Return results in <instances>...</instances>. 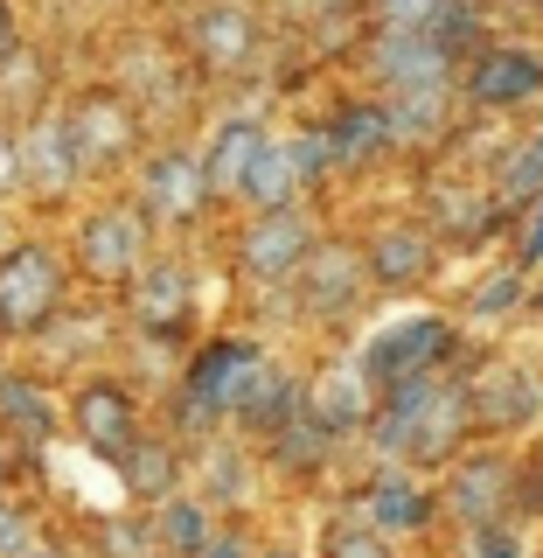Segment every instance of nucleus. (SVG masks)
Segmentation results:
<instances>
[{
  "mask_svg": "<svg viewBox=\"0 0 543 558\" xmlns=\"http://www.w3.org/2000/svg\"><path fill=\"white\" fill-rule=\"evenodd\" d=\"M279 147H286L293 182H300V189H321L328 174H335V161H328V133H321V126H300L293 140H279Z\"/></svg>",
  "mask_w": 543,
  "mask_h": 558,
  "instance_id": "72a5a7b5",
  "label": "nucleus"
},
{
  "mask_svg": "<svg viewBox=\"0 0 543 558\" xmlns=\"http://www.w3.org/2000/svg\"><path fill=\"white\" fill-rule=\"evenodd\" d=\"M321 133H328V161H335V174H362V168H377L383 154H391L383 98H342L335 112L321 119Z\"/></svg>",
  "mask_w": 543,
  "mask_h": 558,
  "instance_id": "4be33fe9",
  "label": "nucleus"
},
{
  "mask_svg": "<svg viewBox=\"0 0 543 558\" xmlns=\"http://www.w3.org/2000/svg\"><path fill=\"white\" fill-rule=\"evenodd\" d=\"M467 112H516V105L543 98V49L530 43H481L453 77Z\"/></svg>",
  "mask_w": 543,
  "mask_h": 558,
  "instance_id": "0eeeda50",
  "label": "nucleus"
},
{
  "mask_svg": "<svg viewBox=\"0 0 543 558\" xmlns=\"http://www.w3.org/2000/svg\"><path fill=\"white\" fill-rule=\"evenodd\" d=\"M70 301V266L57 258V244L22 238L0 252V336L28 342L42 328H57V314Z\"/></svg>",
  "mask_w": 543,
  "mask_h": 558,
  "instance_id": "7ed1b4c3",
  "label": "nucleus"
},
{
  "mask_svg": "<svg viewBox=\"0 0 543 558\" xmlns=\"http://www.w3.org/2000/svg\"><path fill=\"white\" fill-rule=\"evenodd\" d=\"M91 558H161V537H153L147 510H112L91 523Z\"/></svg>",
  "mask_w": 543,
  "mask_h": 558,
  "instance_id": "2f4dec72",
  "label": "nucleus"
},
{
  "mask_svg": "<svg viewBox=\"0 0 543 558\" xmlns=\"http://www.w3.org/2000/svg\"><path fill=\"white\" fill-rule=\"evenodd\" d=\"M112 468H119V482H126L133 502H168L174 488H182V447L161 440V433H139Z\"/></svg>",
  "mask_w": 543,
  "mask_h": 558,
  "instance_id": "393cba45",
  "label": "nucleus"
},
{
  "mask_svg": "<svg viewBox=\"0 0 543 558\" xmlns=\"http://www.w3.org/2000/svg\"><path fill=\"white\" fill-rule=\"evenodd\" d=\"M237 203H251V209H286V203H300V182H293V161H286V147H279V140H266V147H258V161L244 168Z\"/></svg>",
  "mask_w": 543,
  "mask_h": 558,
  "instance_id": "7c9ffc66",
  "label": "nucleus"
},
{
  "mask_svg": "<svg viewBox=\"0 0 543 558\" xmlns=\"http://www.w3.org/2000/svg\"><path fill=\"white\" fill-rule=\"evenodd\" d=\"M258 558H293V551H286V545H272V551H258Z\"/></svg>",
  "mask_w": 543,
  "mask_h": 558,
  "instance_id": "de8ad7c7",
  "label": "nucleus"
},
{
  "mask_svg": "<svg viewBox=\"0 0 543 558\" xmlns=\"http://www.w3.org/2000/svg\"><path fill=\"white\" fill-rule=\"evenodd\" d=\"M272 14H286V22H313V0H272Z\"/></svg>",
  "mask_w": 543,
  "mask_h": 558,
  "instance_id": "c03bdc74",
  "label": "nucleus"
},
{
  "mask_svg": "<svg viewBox=\"0 0 543 558\" xmlns=\"http://www.w3.org/2000/svg\"><path fill=\"white\" fill-rule=\"evenodd\" d=\"M266 57V22H258L251 0H202L188 14V63L209 77H244Z\"/></svg>",
  "mask_w": 543,
  "mask_h": 558,
  "instance_id": "1a4fd4ad",
  "label": "nucleus"
},
{
  "mask_svg": "<svg viewBox=\"0 0 543 558\" xmlns=\"http://www.w3.org/2000/svg\"><path fill=\"white\" fill-rule=\"evenodd\" d=\"M362 266H370V287L411 293V287L432 279V266H440V238H432L418 217H391V223L370 231V244H362Z\"/></svg>",
  "mask_w": 543,
  "mask_h": 558,
  "instance_id": "6ab92c4d",
  "label": "nucleus"
},
{
  "mask_svg": "<svg viewBox=\"0 0 543 558\" xmlns=\"http://www.w3.org/2000/svg\"><path fill=\"white\" fill-rule=\"evenodd\" d=\"M237 488H244V453L209 440V496H237ZM209 496H202V502H209Z\"/></svg>",
  "mask_w": 543,
  "mask_h": 558,
  "instance_id": "58836bf2",
  "label": "nucleus"
},
{
  "mask_svg": "<svg viewBox=\"0 0 543 558\" xmlns=\"http://www.w3.org/2000/svg\"><path fill=\"white\" fill-rule=\"evenodd\" d=\"M63 126H70V154H77V174L91 182V174H119L139 161V105L126 92H112V84H91V92H77L63 105Z\"/></svg>",
  "mask_w": 543,
  "mask_h": 558,
  "instance_id": "20e7f679",
  "label": "nucleus"
},
{
  "mask_svg": "<svg viewBox=\"0 0 543 558\" xmlns=\"http://www.w3.org/2000/svg\"><path fill=\"white\" fill-rule=\"evenodd\" d=\"M313 209L286 203V209H251V223L237 231V279L244 287H293L300 258L313 252Z\"/></svg>",
  "mask_w": 543,
  "mask_h": 558,
  "instance_id": "423d86ee",
  "label": "nucleus"
},
{
  "mask_svg": "<svg viewBox=\"0 0 543 558\" xmlns=\"http://www.w3.org/2000/svg\"><path fill=\"white\" fill-rule=\"evenodd\" d=\"M217 203L202 182V161L188 147H161L139 161V189H133V209L147 223H161V231H188V223H202V209Z\"/></svg>",
  "mask_w": 543,
  "mask_h": 558,
  "instance_id": "9d476101",
  "label": "nucleus"
},
{
  "mask_svg": "<svg viewBox=\"0 0 543 558\" xmlns=\"http://www.w3.org/2000/svg\"><path fill=\"white\" fill-rule=\"evenodd\" d=\"M377 412V384L356 371V356H335L321 377H307V418H321L335 440H348V433H362Z\"/></svg>",
  "mask_w": 543,
  "mask_h": 558,
  "instance_id": "412c9836",
  "label": "nucleus"
},
{
  "mask_svg": "<svg viewBox=\"0 0 543 558\" xmlns=\"http://www.w3.org/2000/svg\"><path fill=\"white\" fill-rule=\"evenodd\" d=\"M481 363V356H474ZM370 447L383 461H418V468H446L453 453L474 440V418H467V363L453 356L446 371L432 377H397L377 391V412H370Z\"/></svg>",
  "mask_w": 543,
  "mask_h": 558,
  "instance_id": "f257e3e1",
  "label": "nucleus"
},
{
  "mask_svg": "<svg viewBox=\"0 0 543 558\" xmlns=\"http://www.w3.org/2000/svg\"><path fill=\"white\" fill-rule=\"evenodd\" d=\"M153 537H161V558H196L209 537H217V523H209V502L202 496H182L174 488L168 502H153Z\"/></svg>",
  "mask_w": 543,
  "mask_h": 558,
  "instance_id": "cd10ccee",
  "label": "nucleus"
},
{
  "mask_svg": "<svg viewBox=\"0 0 543 558\" xmlns=\"http://www.w3.org/2000/svg\"><path fill=\"white\" fill-rule=\"evenodd\" d=\"M446 8H453V0H370L377 28H397V35H432Z\"/></svg>",
  "mask_w": 543,
  "mask_h": 558,
  "instance_id": "f704fd0d",
  "label": "nucleus"
},
{
  "mask_svg": "<svg viewBox=\"0 0 543 558\" xmlns=\"http://www.w3.org/2000/svg\"><path fill=\"white\" fill-rule=\"evenodd\" d=\"M536 8H543V0H536Z\"/></svg>",
  "mask_w": 543,
  "mask_h": 558,
  "instance_id": "09e8293b",
  "label": "nucleus"
},
{
  "mask_svg": "<svg viewBox=\"0 0 543 558\" xmlns=\"http://www.w3.org/2000/svg\"><path fill=\"white\" fill-rule=\"evenodd\" d=\"M0 496H8V453H0Z\"/></svg>",
  "mask_w": 543,
  "mask_h": 558,
  "instance_id": "49530a36",
  "label": "nucleus"
},
{
  "mask_svg": "<svg viewBox=\"0 0 543 558\" xmlns=\"http://www.w3.org/2000/svg\"><path fill=\"white\" fill-rule=\"evenodd\" d=\"M35 545V517L14 496H0V558H22Z\"/></svg>",
  "mask_w": 543,
  "mask_h": 558,
  "instance_id": "4c0bfd02",
  "label": "nucleus"
},
{
  "mask_svg": "<svg viewBox=\"0 0 543 558\" xmlns=\"http://www.w3.org/2000/svg\"><path fill=\"white\" fill-rule=\"evenodd\" d=\"M22 558H63V551H57V545H28Z\"/></svg>",
  "mask_w": 543,
  "mask_h": 558,
  "instance_id": "a18cd8bd",
  "label": "nucleus"
},
{
  "mask_svg": "<svg viewBox=\"0 0 543 558\" xmlns=\"http://www.w3.org/2000/svg\"><path fill=\"white\" fill-rule=\"evenodd\" d=\"M362 8H370V0H313V22H335V14L348 22V14H362Z\"/></svg>",
  "mask_w": 543,
  "mask_h": 558,
  "instance_id": "79ce46f5",
  "label": "nucleus"
},
{
  "mask_svg": "<svg viewBox=\"0 0 543 558\" xmlns=\"http://www.w3.org/2000/svg\"><path fill=\"white\" fill-rule=\"evenodd\" d=\"M0 440H14L22 453L57 440V398L42 377L28 371H0Z\"/></svg>",
  "mask_w": 543,
  "mask_h": 558,
  "instance_id": "5701e85b",
  "label": "nucleus"
},
{
  "mask_svg": "<svg viewBox=\"0 0 543 558\" xmlns=\"http://www.w3.org/2000/svg\"><path fill=\"white\" fill-rule=\"evenodd\" d=\"M147 238H153V223L139 217L133 203H98V209H84V223H77V272L91 279V287H126V279L147 266Z\"/></svg>",
  "mask_w": 543,
  "mask_h": 558,
  "instance_id": "6e6552de",
  "label": "nucleus"
},
{
  "mask_svg": "<svg viewBox=\"0 0 543 558\" xmlns=\"http://www.w3.org/2000/svg\"><path fill=\"white\" fill-rule=\"evenodd\" d=\"M502 217H509V209L495 203V189H474L460 174V182H432L425 189V217L418 223H425L432 238H453V244H488L502 231Z\"/></svg>",
  "mask_w": 543,
  "mask_h": 558,
  "instance_id": "aec40b11",
  "label": "nucleus"
},
{
  "mask_svg": "<svg viewBox=\"0 0 543 558\" xmlns=\"http://www.w3.org/2000/svg\"><path fill=\"white\" fill-rule=\"evenodd\" d=\"M536 412H543V384L522 363L481 356L467 371V418H474V433H522V426H536Z\"/></svg>",
  "mask_w": 543,
  "mask_h": 558,
  "instance_id": "dca6fc26",
  "label": "nucleus"
},
{
  "mask_svg": "<svg viewBox=\"0 0 543 558\" xmlns=\"http://www.w3.org/2000/svg\"><path fill=\"white\" fill-rule=\"evenodd\" d=\"M362 70H370V84L383 98H397V92H453V77H460V63H453L432 35H397V28L370 35Z\"/></svg>",
  "mask_w": 543,
  "mask_h": 558,
  "instance_id": "2eb2a0df",
  "label": "nucleus"
},
{
  "mask_svg": "<svg viewBox=\"0 0 543 558\" xmlns=\"http://www.w3.org/2000/svg\"><path fill=\"white\" fill-rule=\"evenodd\" d=\"M460 558H530V551H522V537L509 531V523H488V531H467Z\"/></svg>",
  "mask_w": 543,
  "mask_h": 558,
  "instance_id": "e433bc0d",
  "label": "nucleus"
},
{
  "mask_svg": "<svg viewBox=\"0 0 543 558\" xmlns=\"http://www.w3.org/2000/svg\"><path fill=\"white\" fill-rule=\"evenodd\" d=\"M348 510L370 523L377 537H425L432 523H440V488H425V482L411 475V468L383 461L377 475H362V482H356Z\"/></svg>",
  "mask_w": 543,
  "mask_h": 558,
  "instance_id": "9b49d317",
  "label": "nucleus"
},
{
  "mask_svg": "<svg viewBox=\"0 0 543 558\" xmlns=\"http://www.w3.org/2000/svg\"><path fill=\"white\" fill-rule=\"evenodd\" d=\"M14 49H22V28H14V8H8V0H0V63H8Z\"/></svg>",
  "mask_w": 543,
  "mask_h": 558,
  "instance_id": "37998d69",
  "label": "nucleus"
},
{
  "mask_svg": "<svg viewBox=\"0 0 543 558\" xmlns=\"http://www.w3.org/2000/svg\"><path fill=\"white\" fill-rule=\"evenodd\" d=\"M70 426H77V440L91 447L98 461H119V453L139 440V398L119 377H84L77 391H70Z\"/></svg>",
  "mask_w": 543,
  "mask_h": 558,
  "instance_id": "a211bd4d",
  "label": "nucleus"
},
{
  "mask_svg": "<svg viewBox=\"0 0 543 558\" xmlns=\"http://www.w3.org/2000/svg\"><path fill=\"white\" fill-rule=\"evenodd\" d=\"M22 196V147H14V126L0 119V203Z\"/></svg>",
  "mask_w": 543,
  "mask_h": 558,
  "instance_id": "ea45409f",
  "label": "nucleus"
},
{
  "mask_svg": "<svg viewBox=\"0 0 543 558\" xmlns=\"http://www.w3.org/2000/svg\"><path fill=\"white\" fill-rule=\"evenodd\" d=\"M453 356H460V328H453V314H405V322L377 328V336L356 349V371L383 391V384H397V377L446 371Z\"/></svg>",
  "mask_w": 543,
  "mask_h": 558,
  "instance_id": "39448f33",
  "label": "nucleus"
},
{
  "mask_svg": "<svg viewBox=\"0 0 543 558\" xmlns=\"http://www.w3.org/2000/svg\"><path fill=\"white\" fill-rule=\"evenodd\" d=\"M14 147H22V189L35 203H63L70 189L84 182L77 154H70V126H63L57 105H35L22 126H14Z\"/></svg>",
  "mask_w": 543,
  "mask_h": 558,
  "instance_id": "f3484780",
  "label": "nucleus"
},
{
  "mask_svg": "<svg viewBox=\"0 0 543 558\" xmlns=\"http://www.w3.org/2000/svg\"><path fill=\"white\" fill-rule=\"evenodd\" d=\"M362 287H370V266H362L356 238H313V252L293 272L300 314H313V322H342L348 307H362Z\"/></svg>",
  "mask_w": 543,
  "mask_h": 558,
  "instance_id": "ddd939ff",
  "label": "nucleus"
},
{
  "mask_svg": "<svg viewBox=\"0 0 543 558\" xmlns=\"http://www.w3.org/2000/svg\"><path fill=\"white\" fill-rule=\"evenodd\" d=\"M530 196H543V126L530 140H516V147L495 154V203L502 209H522Z\"/></svg>",
  "mask_w": 543,
  "mask_h": 558,
  "instance_id": "c756f323",
  "label": "nucleus"
},
{
  "mask_svg": "<svg viewBox=\"0 0 543 558\" xmlns=\"http://www.w3.org/2000/svg\"><path fill=\"white\" fill-rule=\"evenodd\" d=\"M119 293H126L133 328L153 336V342H182L188 328H196V272H188L182 258H147Z\"/></svg>",
  "mask_w": 543,
  "mask_h": 558,
  "instance_id": "f8f14e48",
  "label": "nucleus"
},
{
  "mask_svg": "<svg viewBox=\"0 0 543 558\" xmlns=\"http://www.w3.org/2000/svg\"><path fill=\"white\" fill-rule=\"evenodd\" d=\"M266 119L258 112H237V119H223L217 133H209V147L196 154L202 161V182H209V196H237V182H244V168L258 161V147H266Z\"/></svg>",
  "mask_w": 543,
  "mask_h": 558,
  "instance_id": "b1692460",
  "label": "nucleus"
},
{
  "mask_svg": "<svg viewBox=\"0 0 543 558\" xmlns=\"http://www.w3.org/2000/svg\"><path fill=\"white\" fill-rule=\"evenodd\" d=\"M266 349L251 336H209L196 356H188L182 384H174V426L182 433H217L223 418H237V405L258 391L266 377Z\"/></svg>",
  "mask_w": 543,
  "mask_h": 558,
  "instance_id": "f03ea898",
  "label": "nucleus"
},
{
  "mask_svg": "<svg viewBox=\"0 0 543 558\" xmlns=\"http://www.w3.org/2000/svg\"><path fill=\"white\" fill-rule=\"evenodd\" d=\"M321 558H397L391 537H377L356 510H335L321 523Z\"/></svg>",
  "mask_w": 543,
  "mask_h": 558,
  "instance_id": "473e14b6",
  "label": "nucleus"
},
{
  "mask_svg": "<svg viewBox=\"0 0 543 558\" xmlns=\"http://www.w3.org/2000/svg\"><path fill=\"white\" fill-rule=\"evenodd\" d=\"M335 433L321 426V418H307V405L286 418L279 433H266V461L279 468V475H293V482H307V475H321L328 461H335Z\"/></svg>",
  "mask_w": 543,
  "mask_h": 558,
  "instance_id": "a878e982",
  "label": "nucleus"
},
{
  "mask_svg": "<svg viewBox=\"0 0 543 558\" xmlns=\"http://www.w3.org/2000/svg\"><path fill=\"white\" fill-rule=\"evenodd\" d=\"M196 558H258V545H251V537H244L237 523H231V531H217V537H209V545H202Z\"/></svg>",
  "mask_w": 543,
  "mask_h": 558,
  "instance_id": "a19ab883",
  "label": "nucleus"
},
{
  "mask_svg": "<svg viewBox=\"0 0 543 558\" xmlns=\"http://www.w3.org/2000/svg\"><path fill=\"white\" fill-rule=\"evenodd\" d=\"M383 126H391V154L397 147H432L453 126V92H397L383 98Z\"/></svg>",
  "mask_w": 543,
  "mask_h": 558,
  "instance_id": "bb28decb",
  "label": "nucleus"
},
{
  "mask_svg": "<svg viewBox=\"0 0 543 558\" xmlns=\"http://www.w3.org/2000/svg\"><path fill=\"white\" fill-rule=\"evenodd\" d=\"M516 301H522V272H516V266H502V272H488L481 287H474L467 314H474V322H495V314H509Z\"/></svg>",
  "mask_w": 543,
  "mask_h": 558,
  "instance_id": "c9c22d12",
  "label": "nucleus"
},
{
  "mask_svg": "<svg viewBox=\"0 0 543 558\" xmlns=\"http://www.w3.org/2000/svg\"><path fill=\"white\" fill-rule=\"evenodd\" d=\"M509 496H516V461L495 447L481 453H453L446 461V488H440V510H453L467 531H488V523H509Z\"/></svg>",
  "mask_w": 543,
  "mask_h": 558,
  "instance_id": "4468645a",
  "label": "nucleus"
},
{
  "mask_svg": "<svg viewBox=\"0 0 543 558\" xmlns=\"http://www.w3.org/2000/svg\"><path fill=\"white\" fill-rule=\"evenodd\" d=\"M300 405H307V384L293 377V371H279V363H266V377H258V391H251V398L237 405V426L266 440V433H279V426H286V418L300 412Z\"/></svg>",
  "mask_w": 543,
  "mask_h": 558,
  "instance_id": "c85d7f7f",
  "label": "nucleus"
}]
</instances>
